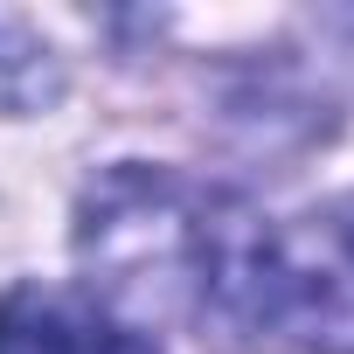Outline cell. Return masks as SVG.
<instances>
[{"label": "cell", "instance_id": "1", "mask_svg": "<svg viewBox=\"0 0 354 354\" xmlns=\"http://www.w3.org/2000/svg\"><path fill=\"white\" fill-rule=\"evenodd\" d=\"M202 292L285 354H354V195L202 236Z\"/></svg>", "mask_w": 354, "mask_h": 354}, {"label": "cell", "instance_id": "2", "mask_svg": "<svg viewBox=\"0 0 354 354\" xmlns=\"http://www.w3.org/2000/svg\"><path fill=\"white\" fill-rule=\"evenodd\" d=\"M0 354H153V340H139L77 292L21 285L0 299Z\"/></svg>", "mask_w": 354, "mask_h": 354}]
</instances>
